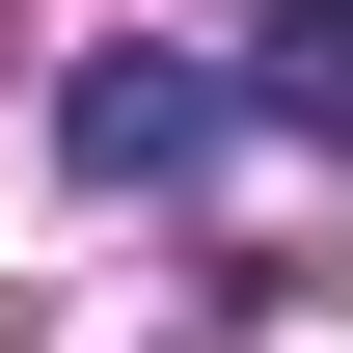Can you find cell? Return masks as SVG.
<instances>
[{
  "label": "cell",
  "instance_id": "2",
  "mask_svg": "<svg viewBox=\"0 0 353 353\" xmlns=\"http://www.w3.org/2000/svg\"><path fill=\"white\" fill-rule=\"evenodd\" d=\"M245 109H272V136H326V163H353V0H272V28H245Z\"/></svg>",
  "mask_w": 353,
  "mask_h": 353
},
{
  "label": "cell",
  "instance_id": "1",
  "mask_svg": "<svg viewBox=\"0 0 353 353\" xmlns=\"http://www.w3.org/2000/svg\"><path fill=\"white\" fill-rule=\"evenodd\" d=\"M218 136H272L218 54H82V82H54V163H82V190H190Z\"/></svg>",
  "mask_w": 353,
  "mask_h": 353
}]
</instances>
